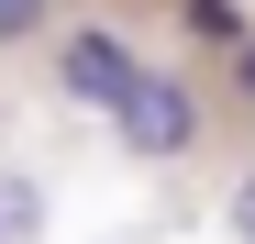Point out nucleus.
I'll list each match as a JSON object with an SVG mask.
<instances>
[{
    "label": "nucleus",
    "instance_id": "obj_1",
    "mask_svg": "<svg viewBox=\"0 0 255 244\" xmlns=\"http://www.w3.org/2000/svg\"><path fill=\"white\" fill-rule=\"evenodd\" d=\"M67 89L100 100V111H122V100L144 89V67H133V45H122V33H78V45H67Z\"/></svg>",
    "mask_w": 255,
    "mask_h": 244
},
{
    "label": "nucleus",
    "instance_id": "obj_2",
    "mask_svg": "<svg viewBox=\"0 0 255 244\" xmlns=\"http://www.w3.org/2000/svg\"><path fill=\"white\" fill-rule=\"evenodd\" d=\"M122 133H133L144 155H178V144L200 133V111H189V89H178V78H144V89L122 100Z\"/></svg>",
    "mask_w": 255,
    "mask_h": 244
},
{
    "label": "nucleus",
    "instance_id": "obj_3",
    "mask_svg": "<svg viewBox=\"0 0 255 244\" xmlns=\"http://www.w3.org/2000/svg\"><path fill=\"white\" fill-rule=\"evenodd\" d=\"M33 211H45V200H33L22 178H0V233H33Z\"/></svg>",
    "mask_w": 255,
    "mask_h": 244
},
{
    "label": "nucleus",
    "instance_id": "obj_4",
    "mask_svg": "<svg viewBox=\"0 0 255 244\" xmlns=\"http://www.w3.org/2000/svg\"><path fill=\"white\" fill-rule=\"evenodd\" d=\"M45 22V0H0V33H33Z\"/></svg>",
    "mask_w": 255,
    "mask_h": 244
},
{
    "label": "nucleus",
    "instance_id": "obj_5",
    "mask_svg": "<svg viewBox=\"0 0 255 244\" xmlns=\"http://www.w3.org/2000/svg\"><path fill=\"white\" fill-rule=\"evenodd\" d=\"M233 233H255V189H244V200H233Z\"/></svg>",
    "mask_w": 255,
    "mask_h": 244
},
{
    "label": "nucleus",
    "instance_id": "obj_6",
    "mask_svg": "<svg viewBox=\"0 0 255 244\" xmlns=\"http://www.w3.org/2000/svg\"><path fill=\"white\" fill-rule=\"evenodd\" d=\"M244 100H255V45H244Z\"/></svg>",
    "mask_w": 255,
    "mask_h": 244
}]
</instances>
